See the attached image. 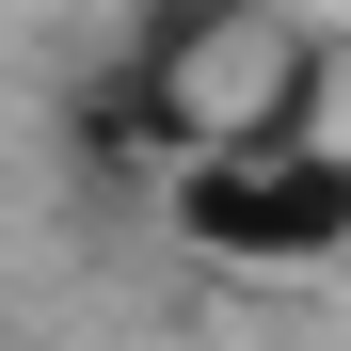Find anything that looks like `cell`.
I'll use <instances>...</instances> for the list:
<instances>
[{
    "instance_id": "cell-1",
    "label": "cell",
    "mask_w": 351,
    "mask_h": 351,
    "mask_svg": "<svg viewBox=\"0 0 351 351\" xmlns=\"http://www.w3.org/2000/svg\"><path fill=\"white\" fill-rule=\"evenodd\" d=\"M176 208H192L223 256H319V240H351V160L287 144V128H240V144L192 160V192H176Z\"/></svg>"
}]
</instances>
